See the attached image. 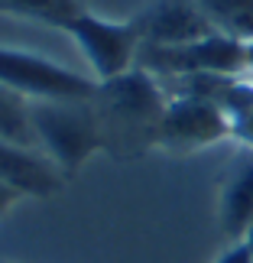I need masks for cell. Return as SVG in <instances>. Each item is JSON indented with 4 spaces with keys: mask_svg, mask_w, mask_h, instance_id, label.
Here are the masks:
<instances>
[{
    "mask_svg": "<svg viewBox=\"0 0 253 263\" xmlns=\"http://www.w3.org/2000/svg\"><path fill=\"white\" fill-rule=\"evenodd\" d=\"M36 146L62 169L75 173L104 143L94 101H29Z\"/></svg>",
    "mask_w": 253,
    "mask_h": 263,
    "instance_id": "1",
    "label": "cell"
},
{
    "mask_svg": "<svg viewBox=\"0 0 253 263\" xmlns=\"http://www.w3.org/2000/svg\"><path fill=\"white\" fill-rule=\"evenodd\" d=\"M169 104L163 85L156 82V75H149L146 68L133 65L130 72L110 78V82H98L94 107L101 130L107 124L130 140H146L156 143V127L163 120V110Z\"/></svg>",
    "mask_w": 253,
    "mask_h": 263,
    "instance_id": "2",
    "label": "cell"
},
{
    "mask_svg": "<svg viewBox=\"0 0 253 263\" xmlns=\"http://www.w3.org/2000/svg\"><path fill=\"white\" fill-rule=\"evenodd\" d=\"M137 65L156 78H185V75H244L247 43L227 33H211L182 46H149L137 52Z\"/></svg>",
    "mask_w": 253,
    "mask_h": 263,
    "instance_id": "3",
    "label": "cell"
},
{
    "mask_svg": "<svg viewBox=\"0 0 253 263\" xmlns=\"http://www.w3.org/2000/svg\"><path fill=\"white\" fill-rule=\"evenodd\" d=\"M0 85L29 101H94L98 95V78H85L46 55L7 46H0Z\"/></svg>",
    "mask_w": 253,
    "mask_h": 263,
    "instance_id": "4",
    "label": "cell"
},
{
    "mask_svg": "<svg viewBox=\"0 0 253 263\" xmlns=\"http://www.w3.org/2000/svg\"><path fill=\"white\" fill-rule=\"evenodd\" d=\"M221 140H234V120L218 101L198 95L169 98L156 127V146H166L172 153H195Z\"/></svg>",
    "mask_w": 253,
    "mask_h": 263,
    "instance_id": "5",
    "label": "cell"
},
{
    "mask_svg": "<svg viewBox=\"0 0 253 263\" xmlns=\"http://www.w3.org/2000/svg\"><path fill=\"white\" fill-rule=\"evenodd\" d=\"M68 33L75 36V43L85 52L98 82H110V78L130 72V68L137 65L140 46H143L137 20L117 23V20L94 16V13H88V10L75 16V23L68 26Z\"/></svg>",
    "mask_w": 253,
    "mask_h": 263,
    "instance_id": "6",
    "label": "cell"
},
{
    "mask_svg": "<svg viewBox=\"0 0 253 263\" xmlns=\"http://www.w3.org/2000/svg\"><path fill=\"white\" fill-rule=\"evenodd\" d=\"M140 36L149 46H182L195 43L221 29L208 20V13L198 7V0H153L137 16Z\"/></svg>",
    "mask_w": 253,
    "mask_h": 263,
    "instance_id": "7",
    "label": "cell"
},
{
    "mask_svg": "<svg viewBox=\"0 0 253 263\" xmlns=\"http://www.w3.org/2000/svg\"><path fill=\"white\" fill-rule=\"evenodd\" d=\"M0 182L13 185L23 195L49 198L62 189V169L49 159L43 149H29L0 140Z\"/></svg>",
    "mask_w": 253,
    "mask_h": 263,
    "instance_id": "8",
    "label": "cell"
},
{
    "mask_svg": "<svg viewBox=\"0 0 253 263\" xmlns=\"http://www.w3.org/2000/svg\"><path fill=\"white\" fill-rule=\"evenodd\" d=\"M218 221L221 234L230 244L247 240L253 228V149L244 146V153L234 159L221 182V201H218Z\"/></svg>",
    "mask_w": 253,
    "mask_h": 263,
    "instance_id": "9",
    "label": "cell"
},
{
    "mask_svg": "<svg viewBox=\"0 0 253 263\" xmlns=\"http://www.w3.org/2000/svg\"><path fill=\"white\" fill-rule=\"evenodd\" d=\"M0 13L39 20V23L59 26V29L68 33V26L75 23V16L85 13V7L78 4V0H0Z\"/></svg>",
    "mask_w": 253,
    "mask_h": 263,
    "instance_id": "10",
    "label": "cell"
},
{
    "mask_svg": "<svg viewBox=\"0 0 253 263\" xmlns=\"http://www.w3.org/2000/svg\"><path fill=\"white\" fill-rule=\"evenodd\" d=\"M0 140L39 149L36 134H33V120H29V98L16 95L7 85H0Z\"/></svg>",
    "mask_w": 253,
    "mask_h": 263,
    "instance_id": "11",
    "label": "cell"
},
{
    "mask_svg": "<svg viewBox=\"0 0 253 263\" xmlns=\"http://www.w3.org/2000/svg\"><path fill=\"white\" fill-rule=\"evenodd\" d=\"M198 7L221 33L237 36L244 43L253 39V0H198Z\"/></svg>",
    "mask_w": 253,
    "mask_h": 263,
    "instance_id": "12",
    "label": "cell"
},
{
    "mask_svg": "<svg viewBox=\"0 0 253 263\" xmlns=\"http://www.w3.org/2000/svg\"><path fill=\"white\" fill-rule=\"evenodd\" d=\"M230 120H234V140H240L247 149H253V88L247 91V98L230 110Z\"/></svg>",
    "mask_w": 253,
    "mask_h": 263,
    "instance_id": "13",
    "label": "cell"
},
{
    "mask_svg": "<svg viewBox=\"0 0 253 263\" xmlns=\"http://www.w3.org/2000/svg\"><path fill=\"white\" fill-rule=\"evenodd\" d=\"M215 263H253V250L247 240H234V244H227V250Z\"/></svg>",
    "mask_w": 253,
    "mask_h": 263,
    "instance_id": "14",
    "label": "cell"
},
{
    "mask_svg": "<svg viewBox=\"0 0 253 263\" xmlns=\"http://www.w3.org/2000/svg\"><path fill=\"white\" fill-rule=\"evenodd\" d=\"M20 198H23V192H16L13 185H7V182H0V218H4V215H7V211L16 205Z\"/></svg>",
    "mask_w": 253,
    "mask_h": 263,
    "instance_id": "15",
    "label": "cell"
},
{
    "mask_svg": "<svg viewBox=\"0 0 253 263\" xmlns=\"http://www.w3.org/2000/svg\"><path fill=\"white\" fill-rule=\"evenodd\" d=\"M244 78L253 85V39L247 43V68H244Z\"/></svg>",
    "mask_w": 253,
    "mask_h": 263,
    "instance_id": "16",
    "label": "cell"
}]
</instances>
